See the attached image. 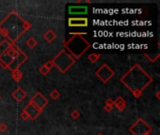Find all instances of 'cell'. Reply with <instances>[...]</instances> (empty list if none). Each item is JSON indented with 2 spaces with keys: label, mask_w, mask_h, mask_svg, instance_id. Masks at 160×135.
Instances as JSON below:
<instances>
[{
  "label": "cell",
  "mask_w": 160,
  "mask_h": 135,
  "mask_svg": "<svg viewBox=\"0 0 160 135\" xmlns=\"http://www.w3.org/2000/svg\"><path fill=\"white\" fill-rule=\"evenodd\" d=\"M30 27V22L22 18L16 11H12L0 22V34L9 39L10 42L15 43V41Z\"/></svg>",
  "instance_id": "6da1fadb"
},
{
  "label": "cell",
  "mask_w": 160,
  "mask_h": 135,
  "mask_svg": "<svg viewBox=\"0 0 160 135\" xmlns=\"http://www.w3.org/2000/svg\"><path fill=\"white\" fill-rule=\"evenodd\" d=\"M43 38L48 41V42H53V41L56 39V34H55L52 29H49L44 33Z\"/></svg>",
  "instance_id": "9a60e30c"
},
{
  "label": "cell",
  "mask_w": 160,
  "mask_h": 135,
  "mask_svg": "<svg viewBox=\"0 0 160 135\" xmlns=\"http://www.w3.org/2000/svg\"><path fill=\"white\" fill-rule=\"evenodd\" d=\"M88 12L86 6H70L68 7V13L70 15H83Z\"/></svg>",
  "instance_id": "7c38bea8"
},
{
  "label": "cell",
  "mask_w": 160,
  "mask_h": 135,
  "mask_svg": "<svg viewBox=\"0 0 160 135\" xmlns=\"http://www.w3.org/2000/svg\"><path fill=\"white\" fill-rule=\"evenodd\" d=\"M70 35H72L73 37H71L68 40L66 41L65 50L76 60L78 58H80L91 47V45L83 37V35H86V32L70 33Z\"/></svg>",
  "instance_id": "3957f363"
},
{
  "label": "cell",
  "mask_w": 160,
  "mask_h": 135,
  "mask_svg": "<svg viewBox=\"0 0 160 135\" xmlns=\"http://www.w3.org/2000/svg\"><path fill=\"white\" fill-rule=\"evenodd\" d=\"M145 135H150V133H148V134H145Z\"/></svg>",
  "instance_id": "83f0119b"
},
{
  "label": "cell",
  "mask_w": 160,
  "mask_h": 135,
  "mask_svg": "<svg viewBox=\"0 0 160 135\" xmlns=\"http://www.w3.org/2000/svg\"><path fill=\"white\" fill-rule=\"evenodd\" d=\"M27 60V55L24 54V52L19 49V52H18L17 55L15 56V58L13 59V61L9 64V66L8 67V69H9L12 71L19 70V67L23 64L24 61Z\"/></svg>",
  "instance_id": "ba28073f"
},
{
  "label": "cell",
  "mask_w": 160,
  "mask_h": 135,
  "mask_svg": "<svg viewBox=\"0 0 160 135\" xmlns=\"http://www.w3.org/2000/svg\"><path fill=\"white\" fill-rule=\"evenodd\" d=\"M105 105H110V106H113V100L111 99H109L106 100V104Z\"/></svg>",
  "instance_id": "4316f807"
},
{
  "label": "cell",
  "mask_w": 160,
  "mask_h": 135,
  "mask_svg": "<svg viewBox=\"0 0 160 135\" xmlns=\"http://www.w3.org/2000/svg\"><path fill=\"white\" fill-rule=\"evenodd\" d=\"M113 105H115L118 111L123 112L126 108V101L122 97H118L116 100H113Z\"/></svg>",
  "instance_id": "5bb4252c"
},
{
  "label": "cell",
  "mask_w": 160,
  "mask_h": 135,
  "mask_svg": "<svg viewBox=\"0 0 160 135\" xmlns=\"http://www.w3.org/2000/svg\"><path fill=\"white\" fill-rule=\"evenodd\" d=\"M50 97H51L52 99H53L54 100H58L59 97H60V93H59L58 90H56V89H54L53 91H52V92L50 93Z\"/></svg>",
  "instance_id": "d6986e66"
},
{
  "label": "cell",
  "mask_w": 160,
  "mask_h": 135,
  "mask_svg": "<svg viewBox=\"0 0 160 135\" xmlns=\"http://www.w3.org/2000/svg\"><path fill=\"white\" fill-rule=\"evenodd\" d=\"M29 102L32 103L33 105H35L37 108H39V109H40V110L43 111V109L47 106L48 103H49V100H48L46 97L42 95L41 93L38 92L30 100V101H29Z\"/></svg>",
  "instance_id": "9c48e42d"
},
{
  "label": "cell",
  "mask_w": 160,
  "mask_h": 135,
  "mask_svg": "<svg viewBox=\"0 0 160 135\" xmlns=\"http://www.w3.org/2000/svg\"><path fill=\"white\" fill-rule=\"evenodd\" d=\"M68 25L72 27H85L88 25L87 18H69Z\"/></svg>",
  "instance_id": "8fae6325"
},
{
  "label": "cell",
  "mask_w": 160,
  "mask_h": 135,
  "mask_svg": "<svg viewBox=\"0 0 160 135\" xmlns=\"http://www.w3.org/2000/svg\"><path fill=\"white\" fill-rule=\"evenodd\" d=\"M26 96H27L26 92H24V90H23L22 87H17L15 91L12 93V97L18 102H21L22 100H24L26 97Z\"/></svg>",
  "instance_id": "4fadbf2b"
},
{
  "label": "cell",
  "mask_w": 160,
  "mask_h": 135,
  "mask_svg": "<svg viewBox=\"0 0 160 135\" xmlns=\"http://www.w3.org/2000/svg\"><path fill=\"white\" fill-rule=\"evenodd\" d=\"M132 94H133V96L135 97H140L141 95H142V92H140V91H134V92H132Z\"/></svg>",
  "instance_id": "cb8c5ba5"
},
{
  "label": "cell",
  "mask_w": 160,
  "mask_h": 135,
  "mask_svg": "<svg viewBox=\"0 0 160 135\" xmlns=\"http://www.w3.org/2000/svg\"><path fill=\"white\" fill-rule=\"evenodd\" d=\"M113 106H110V105H105V106H104V110H105L106 112H111V110H113Z\"/></svg>",
  "instance_id": "d4e9b609"
},
{
  "label": "cell",
  "mask_w": 160,
  "mask_h": 135,
  "mask_svg": "<svg viewBox=\"0 0 160 135\" xmlns=\"http://www.w3.org/2000/svg\"><path fill=\"white\" fill-rule=\"evenodd\" d=\"M19 47H17L15 43L9 42L7 40H4L0 43V65L4 69H8L9 64L15 58Z\"/></svg>",
  "instance_id": "277c9868"
},
{
  "label": "cell",
  "mask_w": 160,
  "mask_h": 135,
  "mask_svg": "<svg viewBox=\"0 0 160 135\" xmlns=\"http://www.w3.org/2000/svg\"><path fill=\"white\" fill-rule=\"evenodd\" d=\"M0 100H1V97H0Z\"/></svg>",
  "instance_id": "f546056e"
},
{
  "label": "cell",
  "mask_w": 160,
  "mask_h": 135,
  "mask_svg": "<svg viewBox=\"0 0 160 135\" xmlns=\"http://www.w3.org/2000/svg\"><path fill=\"white\" fill-rule=\"evenodd\" d=\"M98 135H102V134H98Z\"/></svg>",
  "instance_id": "f1b7e54d"
},
{
  "label": "cell",
  "mask_w": 160,
  "mask_h": 135,
  "mask_svg": "<svg viewBox=\"0 0 160 135\" xmlns=\"http://www.w3.org/2000/svg\"><path fill=\"white\" fill-rule=\"evenodd\" d=\"M52 61L54 66L56 67L62 73H65L74 65L76 60L68 52H66V50H62Z\"/></svg>",
  "instance_id": "5b68a950"
},
{
  "label": "cell",
  "mask_w": 160,
  "mask_h": 135,
  "mask_svg": "<svg viewBox=\"0 0 160 135\" xmlns=\"http://www.w3.org/2000/svg\"><path fill=\"white\" fill-rule=\"evenodd\" d=\"M39 71L40 72V74H42V75H44V76H45V75H47L48 73H49L50 70L48 69V68H47L45 65H43V66L39 70Z\"/></svg>",
  "instance_id": "ffe728a7"
},
{
  "label": "cell",
  "mask_w": 160,
  "mask_h": 135,
  "mask_svg": "<svg viewBox=\"0 0 160 135\" xmlns=\"http://www.w3.org/2000/svg\"><path fill=\"white\" fill-rule=\"evenodd\" d=\"M24 112H26V115H28V117L30 119L35 120L42 112V110H40V109L37 108L35 105H33L32 103L29 102L26 105V107L24 109Z\"/></svg>",
  "instance_id": "30bf717a"
},
{
  "label": "cell",
  "mask_w": 160,
  "mask_h": 135,
  "mask_svg": "<svg viewBox=\"0 0 160 135\" xmlns=\"http://www.w3.org/2000/svg\"><path fill=\"white\" fill-rule=\"evenodd\" d=\"M79 116H80V112H78L77 110L73 111L71 112V117H73L74 119H78V117H79Z\"/></svg>",
  "instance_id": "44dd1931"
},
{
  "label": "cell",
  "mask_w": 160,
  "mask_h": 135,
  "mask_svg": "<svg viewBox=\"0 0 160 135\" xmlns=\"http://www.w3.org/2000/svg\"><path fill=\"white\" fill-rule=\"evenodd\" d=\"M12 78L14 79V81L15 82H20L22 80V78H23V73L21 72L19 70H13L12 71Z\"/></svg>",
  "instance_id": "2e32d148"
},
{
  "label": "cell",
  "mask_w": 160,
  "mask_h": 135,
  "mask_svg": "<svg viewBox=\"0 0 160 135\" xmlns=\"http://www.w3.org/2000/svg\"><path fill=\"white\" fill-rule=\"evenodd\" d=\"M44 65H45L47 68H48V69H49L50 70H52V69H53V68L54 67V64H53V61H48L47 63H45V64H44Z\"/></svg>",
  "instance_id": "7402d4cb"
},
{
  "label": "cell",
  "mask_w": 160,
  "mask_h": 135,
  "mask_svg": "<svg viewBox=\"0 0 160 135\" xmlns=\"http://www.w3.org/2000/svg\"><path fill=\"white\" fill-rule=\"evenodd\" d=\"M96 75L98 76V79H100V81L106 84V82H108L113 77L114 71L111 70L107 64H103V65L96 71Z\"/></svg>",
  "instance_id": "52a82bcc"
},
{
  "label": "cell",
  "mask_w": 160,
  "mask_h": 135,
  "mask_svg": "<svg viewBox=\"0 0 160 135\" xmlns=\"http://www.w3.org/2000/svg\"><path fill=\"white\" fill-rule=\"evenodd\" d=\"M37 40H35V38H33V37H30L29 38V39L26 40V45L27 46L30 48V49H32V48H34L36 45H37Z\"/></svg>",
  "instance_id": "e0dca14e"
},
{
  "label": "cell",
  "mask_w": 160,
  "mask_h": 135,
  "mask_svg": "<svg viewBox=\"0 0 160 135\" xmlns=\"http://www.w3.org/2000/svg\"><path fill=\"white\" fill-rule=\"evenodd\" d=\"M8 130V126L6 125L5 123H2V124H0V131H5V130Z\"/></svg>",
  "instance_id": "603a6c76"
},
{
  "label": "cell",
  "mask_w": 160,
  "mask_h": 135,
  "mask_svg": "<svg viewBox=\"0 0 160 135\" xmlns=\"http://www.w3.org/2000/svg\"><path fill=\"white\" fill-rule=\"evenodd\" d=\"M129 131L133 135H145L151 132L152 127L142 118H138L137 121L129 127Z\"/></svg>",
  "instance_id": "8992f818"
},
{
  "label": "cell",
  "mask_w": 160,
  "mask_h": 135,
  "mask_svg": "<svg viewBox=\"0 0 160 135\" xmlns=\"http://www.w3.org/2000/svg\"><path fill=\"white\" fill-rule=\"evenodd\" d=\"M100 57V54H91L88 55V59L90 60L91 63H96Z\"/></svg>",
  "instance_id": "ac0fdd59"
},
{
  "label": "cell",
  "mask_w": 160,
  "mask_h": 135,
  "mask_svg": "<svg viewBox=\"0 0 160 135\" xmlns=\"http://www.w3.org/2000/svg\"><path fill=\"white\" fill-rule=\"evenodd\" d=\"M21 118H23L24 120H27V119H29L28 115H26V112H24V111H23V112H22V114H21Z\"/></svg>",
  "instance_id": "484cf974"
},
{
  "label": "cell",
  "mask_w": 160,
  "mask_h": 135,
  "mask_svg": "<svg viewBox=\"0 0 160 135\" xmlns=\"http://www.w3.org/2000/svg\"><path fill=\"white\" fill-rule=\"evenodd\" d=\"M121 82L130 91H140L143 90L153 82V78L138 64H135L124 76Z\"/></svg>",
  "instance_id": "7a4b0ae2"
}]
</instances>
